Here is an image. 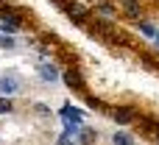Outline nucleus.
<instances>
[{
	"instance_id": "6e6552de",
	"label": "nucleus",
	"mask_w": 159,
	"mask_h": 145,
	"mask_svg": "<svg viewBox=\"0 0 159 145\" xmlns=\"http://www.w3.org/2000/svg\"><path fill=\"white\" fill-rule=\"evenodd\" d=\"M11 109H14V106H11V101H8V98H0V115H8Z\"/></svg>"
},
{
	"instance_id": "ddd939ff",
	"label": "nucleus",
	"mask_w": 159,
	"mask_h": 145,
	"mask_svg": "<svg viewBox=\"0 0 159 145\" xmlns=\"http://www.w3.org/2000/svg\"><path fill=\"white\" fill-rule=\"evenodd\" d=\"M34 109H36V112H39V115H50V112H48V106H42V103H36V106H34Z\"/></svg>"
},
{
	"instance_id": "f8f14e48",
	"label": "nucleus",
	"mask_w": 159,
	"mask_h": 145,
	"mask_svg": "<svg viewBox=\"0 0 159 145\" xmlns=\"http://www.w3.org/2000/svg\"><path fill=\"white\" fill-rule=\"evenodd\" d=\"M101 11H103V14H115V8H112L109 3H103V6H101Z\"/></svg>"
},
{
	"instance_id": "39448f33",
	"label": "nucleus",
	"mask_w": 159,
	"mask_h": 145,
	"mask_svg": "<svg viewBox=\"0 0 159 145\" xmlns=\"http://www.w3.org/2000/svg\"><path fill=\"white\" fill-rule=\"evenodd\" d=\"M112 117H115L117 123H131L134 112H131V109H115V112H112Z\"/></svg>"
},
{
	"instance_id": "20e7f679",
	"label": "nucleus",
	"mask_w": 159,
	"mask_h": 145,
	"mask_svg": "<svg viewBox=\"0 0 159 145\" xmlns=\"http://www.w3.org/2000/svg\"><path fill=\"white\" fill-rule=\"evenodd\" d=\"M39 78H42V81H56L59 73H56L53 64H42V67H39Z\"/></svg>"
},
{
	"instance_id": "f257e3e1",
	"label": "nucleus",
	"mask_w": 159,
	"mask_h": 145,
	"mask_svg": "<svg viewBox=\"0 0 159 145\" xmlns=\"http://www.w3.org/2000/svg\"><path fill=\"white\" fill-rule=\"evenodd\" d=\"M20 89H22V75H17V73H3L0 75V95L3 98L17 95Z\"/></svg>"
},
{
	"instance_id": "1a4fd4ad",
	"label": "nucleus",
	"mask_w": 159,
	"mask_h": 145,
	"mask_svg": "<svg viewBox=\"0 0 159 145\" xmlns=\"http://www.w3.org/2000/svg\"><path fill=\"white\" fill-rule=\"evenodd\" d=\"M70 14L75 20H84V6H70Z\"/></svg>"
},
{
	"instance_id": "423d86ee",
	"label": "nucleus",
	"mask_w": 159,
	"mask_h": 145,
	"mask_svg": "<svg viewBox=\"0 0 159 145\" xmlns=\"http://www.w3.org/2000/svg\"><path fill=\"white\" fill-rule=\"evenodd\" d=\"M112 143H115V145H134V137L126 134V131H117V134L112 137Z\"/></svg>"
},
{
	"instance_id": "7ed1b4c3",
	"label": "nucleus",
	"mask_w": 159,
	"mask_h": 145,
	"mask_svg": "<svg viewBox=\"0 0 159 145\" xmlns=\"http://www.w3.org/2000/svg\"><path fill=\"white\" fill-rule=\"evenodd\" d=\"M64 81H67V87H73V89H84V81H81L78 70H67V73H64Z\"/></svg>"
},
{
	"instance_id": "0eeeda50",
	"label": "nucleus",
	"mask_w": 159,
	"mask_h": 145,
	"mask_svg": "<svg viewBox=\"0 0 159 145\" xmlns=\"http://www.w3.org/2000/svg\"><path fill=\"white\" fill-rule=\"evenodd\" d=\"M78 140H81V145H89V143H95V131H89V129H84Z\"/></svg>"
},
{
	"instance_id": "f03ea898",
	"label": "nucleus",
	"mask_w": 159,
	"mask_h": 145,
	"mask_svg": "<svg viewBox=\"0 0 159 145\" xmlns=\"http://www.w3.org/2000/svg\"><path fill=\"white\" fill-rule=\"evenodd\" d=\"M0 22H3L0 28H3V31H8V34H11V31H17V28L22 25L20 14H17L14 8H3V11H0Z\"/></svg>"
},
{
	"instance_id": "4468645a",
	"label": "nucleus",
	"mask_w": 159,
	"mask_h": 145,
	"mask_svg": "<svg viewBox=\"0 0 159 145\" xmlns=\"http://www.w3.org/2000/svg\"><path fill=\"white\" fill-rule=\"evenodd\" d=\"M154 39H157V45H159V31H157V34H154Z\"/></svg>"
},
{
	"instance_id": "9b49d317",
	"label": "nucleus",
	"mask_w": 159,
	"mask_h": 145,
	"mask_svg": "<svg viewBox=\"0 0 159 145\" xmlns=\"http://www.w3.org/2000/svg\"><path fill=\"white\" fill-rule=\"evenodd\" d=\"M0 48H14V42H11V36H0Z\"/></svg>"
},
{
	"instance_id": "9d476101",
	"label": "nucleus",
	"mask_w": 159,
	"mask_h": 145,
	"mask_svg": "<svg viewBox=\"0 0 159 145\" xmlns=\"http://www.w3.org/2000/svg\"><path fill=\"white\" fill-rule=\"evenodd\" d=\"M140 28H143V34H148V36H154V34H157V28H154L151 22H140Z\"/></svg>"
}]
</instances>
